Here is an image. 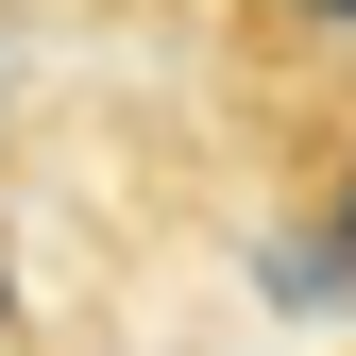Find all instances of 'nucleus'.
Returning <instances> with one entry per match:
<instances>
[{"label": "nucleus", "instance_id": "2", "mask_svg": "<svg viewBox=\"0 0 356 356\" xmlns=\"http://www.w3.org/2000/svg\"><path fill=\"white\" fill-rule=\"evenodd\" d=\"M272 17H289V34H356V0H272Z\"/></svg>", "mask_w": 356, "mask_h": 356}, {"label": "nucleus", "instance_id": "1", "mask_svg": "<svg viewBox=\"0 0 356 356\" xmlns=\"http://www.w3.org/2000/svg\"><path fill=\"white\" fill-rule=\"evenodd\" d=\"M254 289H272V305H356V272L323 254V220H289V238H254Z\"/></svg>", "mask_w": 356, "mask_h": 356}, {"label": "nucleus", "instance_id": "3", "mask_svg": "<svg viewBox=\"0 0 356 356\" xmlns=\"http://www.w3.org/2000/svg\"><path fill=\"white\" fill-rule=\"evenodd\" d=\"M323 254H339V272H356V170H339V204H323Z\"/></svg>", "mask_w": 356, "mask_h": 356}]
</instances>
